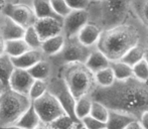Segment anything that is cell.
Returning <instances> with one entry per match:
<instances>
[{
	"instance_id": "cell-34",
	"label": "cell",
	"mask_w": 148,
	"mask_h": 129,
	"mask_svg": "<svg viewBox=\"0 0 148 129\" xmlns=\"http://www.w3.org/2000/svg\"><path fill=\"white\" fill-rule=\"evenodd\" d=\"M49 2H51L53 11L62 18L66 17L72 11V9L69 7V5L64 0H49Z\"/></svg>"
},
{
	"instance_id": "cell-11",
	"label": "cell",
	"mask_w": 148,
	"mask_h": 129,
	"mask_svg": "<svg viewBox=\"0 0 148 129\" xmlns=\"http://www.w3.org/2000/svg\"><path fill=\"white\" fill-rule=\"evenodd\" d=\"M33 26L41 41L62 33V20L56 18H36Z\"/></svg>"
},
{
	"instance_id": "cell-41",
	"label": "cell",
	"mask_w": 148,
	"mask_h": 129,
	"mask_svg": "<svg viewBox=\"0 0 148 129\" xmlns=\"http://www.w3.org/2000/svg\"><path fill=\"white\" fill-rule=\"evenodd\" d=\"M4 43L5 41L0 37V56L4 55Z\"/></svg>"
},
{
	"instance_id": "cell-42",
	"label": "cell",
	"mask_w": 148,
	"mask_h": 129,
	"mask_svg": "<svg viewBox=\"0 0 148 129\" xmlns=\"http://www.w3.org/2000/svg\"><path fill=\"white\" fill-rule=\"evenodd\" d=\"M6 4H7V1H6V0H0V13L4 10Z\"/></svg>"
},
{
	"instance_id": "cell-30",
	"label": "cell",
	"mask_w": 148,
	"mask_h": 129,
	"mask_svg": "<svg viewBox=\"0 0 148 129\" xmlns=\"http://www.w3.org/2000/svg\"><path fill=\"white\" fill-rule=\"evenodd\" d=\"M47 92V81L43 80H34L31 85L29 92H28V98L30 101H34V100L38 99L39 97L42 96L45 93Z\"/></svg>"
},
{
	"instance_id": "cell-17",
	"label": "cell",
	"mask_w": 148,
	"mask_h": 129,
	"mask_svg": "<svg viewBox=\"0 0 148 129\" xmlns=\"http://www.w3.org/2000/svg\"><path fill=\"white\" fill-rule=\"evenodd\" d=\"M27 72L30 74L34 80H43L47 81L53 75V67L49 60L45 58V60L38 62L27 70Z\"/></svg>"
},
{
	"instance_id": "cell-37",
	"label": "cell",
	"mask_w": 148,
	"mask_h": 129,
	"mask_svg": "<svg viewBox=\"0 0 148 129\" xmlns=\"http://www.w3.org/2000/svg\"><path fill=\"white\" fill-rule=\"evenodd\" d=\"M139 123L141 124L143 129H148V111L144 112V113L141 115L140 119L138 120Z\"/></svg>"
},
{
	"instance_id": "cell-45",
	"label": "cell",
	"mask_w": 148,
	"mask_h": 129,
	"mask_svg": "<svg viewBox=\"0 0 148 129\" xmlns=\"http://www.w3.org/2000/svg\"><path fill=\"white\" fill-rule=\"evenodd\" d=\"M72 129H86L84 127V126H83V124L81 123V122H78V123H76L74 125V127H73Z\"/></svg>"
},
{
	"instance_id": "cell-8",
	"label": "cell",
	"mask_w": 148,
	"mask_h": 129,
	"mask_svg": "<svg viewBox=\"0 0 148 129\" xmlns=\"http://www.w3.org/2000/svg\"><path fill=\"white\" fill-rule=\"evenodd\" d=\"M35 112L42 123L51 124L60 116L66 114L62 106L51 93L47 92L38 99L31 102Z\"/></svg>"
},
{
	"instance_id": "cell-14",
	"label": "cell",
	"mask_w": 148,
	"mask_h": 129,
	"mask_svg": "<svg viewBox=\"0 0 148 129\" xmlns=\"http://www.w3.org/2000/svg\"><path fill=\"white\" fill-rule=\"evenodd\" d=\"M45 58L47 57L43 55V53L40 51V49H29L24 54H22L21 56H19V57L11 58V61L14 68L28 70V69L31 68L32 66H34L38 62L45 60Z\"/></svg>"
},
{
	"instance_id": "cell-15",
	"label": "cell",
	"mask_w": 148,
	"mask_h": 129,
	"mask_svg": "<svg viewBox=\"0 0 148 129\" xmlns=\"http://www.w3.org/2000/svg\"><path fill=\"white\" fill-rule=\"evenodd\" d=\"M101 32L102 30L98 26L88 22L77 34V38L81 43H83L86 47H96L98 40H99Z\"/></svg>"
},
{
	"instance_id": "cell-5",
	"label": "cell",
	"mask_w": 148,
	"mask_h": 129,
	"mask_svg": "<svg viewBox=\"0 0 148 129\" xmlns=\"http://www.w3.org/2000/svg\"><path fill=\"white\" fill-rule=\"evenodd\" d=\"M30 105L28 96L7 88L0 95V127L15 124Z\"/></svg>"
},
{
	"instance_id": "cell-27",
	"label": "cell",
	"mask_w": 148,
	"mask_h": 129,
	"mask_svg": "<svg viewBox=\"0 0 148 129\" xmlns=\"http://www.w3.org/2000/svg\"><path fill=\"white\" fill-rule=\"evenodd\" d=\"M95 77L96 85L99 87H109L116 81L114 73L110 67L106 69H103L101 71H98L94 74Z\"/></svg>"
},
{
	"instance_id": "cell-3",
	"label": "cell",
	"mask_w": 148,
	"mask_h": 129,
	"mask_svg": "<svg viewBox=\"0 0 148 129\" xmlns=\"http://www.w3.org/2000/svg\"><path fill=\"white\" fill-rule=\"evenodd\" d=\"M133 0H91L87 8L89 22L101 30L126 22L134 15Z\"/></svg>"
},
{
	"instance_id": "cell-33",
	"label": "cell",
	"mask_w": 148,
	"mask_h": 129,
	"mask_svg": "<svg viewBox=\"0 0 148 129\" xmlns=\"http://www.w3.org/2000/svg\"><path fill=\"white\" fill-rule=\"evenodd\" d=\"M134 78L143 82H148V64L144 59L132 67Z\"/></svg>"
},
{
	"instance_id": "cell-35",
	"label": "cell",
	"mask_w": 148,
	"mask_h": 129,
	"mask_svg": "<svg viewBox=\"0 0 148 129\" xmlns=\"http://www.w3.org/2000/svg\"><path fill=\"white\" fill-rule=\"evenodd\" d=\"M81 123L86 129H106V123H103L90 115L83 118L81 120Z\"/></svg>"
},
{
	"instance_id": "cell-26",
	"label": "cell",
	"mask_w": 148,
	"mask_h": 129,
	"mask_svg": "<svg viewBox=\"0 0 148 129\" xmlns=\"http://www.w3.org/2000/svg\"><path fill=\"white\" fill-rule=\"evenodd\" d=\"M132 8L139 21L148 28V0H133Z\"/></svg>"
},
{
	"instance_id": "cell-13",
	"label": "cell",
	"mask_w": 148,
	"mask_h": 129,
	"mask_svg": "<svg viewBox=\"0 0 148 129\" xmlns=\"http://www.w3.org/2000/svg\"><path fill=\"white\" fill-rule=\"evenodd\" d=\"M24 32L25 30L16 23L9 16L4 14L3 12L0 13V37L4 41L23 38Z\"/></svg>"
},
{
	"instance_id": "cell-23",
	"label": "cell",
	"mask_w": 148,
	"mask_h": 129,
	"mask_svg": "<svg viewBox=\"0 0 148 129\" xmlns=\"http://www.w3.org/2000/svg\"><path fill=\"white\" fill-rule=\"evenodd\" d=\"M40 119H39L38 115L35 112L34 108H33L32 104L30 105V107L24 112L21 115V117L17 120L15 124L13 125L19 126V127L23 129H34L40 123Z\"/></svg>"
},
{
	"instance_id": "cell-24",
	"label": "cell",
	"mask_w": 148,
	"mask_h": 129,
	"mask_svg": "<svg viewBox=\"0 0 148 129\" xmlns=\"http://www.w3.org/2000/svg\"><path fill=\"white\" fill-rule=\"evenodd\" d=\"M110 68L113 71L115 79L118 81L126 80V79L134 77L132 67L124 63V62H122L121 60L110 62Z\"/></svg>"
},
{
	"instance_id": "cell-12",
	"label": "cell",
	"mask_w": 148,
	"mask_h": 129,
	"mask_svg": "<svg viewBox=\"0 0 148 129\" xmlns=\"http://www.w3.org/2000/svg\"><path fill=\"white\" fill-rule=\"evenodd\" d=\"M34 79L30 76L27 70L14 68L8 81V88L22 95H28L29 89Z\"/></svg>"
},
{
	"instance_id": "cell-6",
	"label": "cell",
	"mask_w": 148,
	"mask_h": 129,
	"mask_svg": "<svg viewBox=\"0 0 148 129\" xmlns=\"http://www.w3.org/2000/svg\"><path fill=\"white\" fill-rule=\"evenodd\" d=\"M94 47H89L79 41L77 36L66 38L64 47L57 56L47 58L53 67V71H58L62 66L70 63L85 64Z\"/></svg>"
},
{
	"instance_id": "cell-40",
	"label": "cell",
	"mask_w": 148,
	"mask_h": 129,
	"mask_svg": "<svg viewBox=\"0 0 148 129\" xmlns=\"http://www.w3.org/2000/svg\"><path fill=\"white\" fill-rule=\"evenodd\" d=\"M34 129H51V127H49V124H45V123H42V122H40V123H39Z\"/></svg>"
},
{
	"instance_id": "cell-36",
	"label": "cell",
	"mask_w": 148,
	"mask_h": 129,
	"mask_svg": "<svg viewBox=\"0 0 148 129\" xmlns=\"http://www.w3.org/2000/svg\"><path fill=\"white\" fill-rule=\"evenodd\" d=\"M72 10L87 9L91 0H64Z\"/></svg>"
},
{
	"instance_id": "cell-28",
	"label": "cell",
	"mask_w": 148,
	"mask_h": 129,
	"mask_svg": "<svg viewBox=\"0 0 148 129\" xmlns=\"http://www.w3.org/2000/svg\"><path fill=\"white\" fill-rule=\"evenodd\" d=\"M14 70V66L12 64L11 58L6 56L5 54L0 56V79L8 88V81Z\"/></svg>"
},
{
	"instance_id": "cell-25",
	"label": "cell",
	"mask_w": 148,
	"mask_h": 129,
	"mask_svg": "<svg viewBox=\"0 0 148 129\" xmlns=\"http://www.w3.org/2000/svg\"><path fill=\"white\" fill-rule=\"evenodd\" d=\"M92 103H93V100H92L90 95H85V96L76 100V104H75V115H76L77 119L81 121L83 118L90 115Z\"/></svg>"
},
{
	"instance_id": "cell-21",
	"label": "cell",
	"mask_w": 148,
	"mask_h": 129,
	"mask_svg": "<svg viewBox=\"0 0 148 129\" xmlns=\"http://www.w3.org/2000/svg\"><path fill=\"white\" fill-rule=\"evenodd\" d=\"M148 51V45L147 43H139V45L133 47L130 49L124 56L122 57L121 61L126 63L129 66L133 67L134 64L139 63L144 59L145 53Z\"/></svg>"
},
{
	"instance_id": "cell-32",
	"label": "cell",
	"mask_w": 148,
	"mask_h": 129,
	"mask_svg": "<svg viewBox=\"0 0 148 129\" xmlns=\"http://www.w3.org/2000/svg\"><path fill=\"white\" fill-rule=\"evenodd\" d=\"M78 122H75L68 114H64V115L60 116L59 118L53 121L49 124V127L51 129H72L74 125Z\"/></svg>"
},
{
	"instance_id": "cell-19",
	"label": "cell",
	"mask_w": 148,
	"mask_h": 129,
	"mask_svg": "<svg viewBox=\"0 0 148 129\" xmlns=\"http://www.w3.org/2000/svg\"><path fill=\"white\" fill-rule=\"evenodd\" d=\"M85 64H86V67L92 73L95 74L98 71H101L103 69L110 67V61L107 59V57L103 53H101L97 47H95L92 51V53L90 54L88 60L86 61Z\"/></svg>"
},
{
	"instance_id": "cell-38",
	"label": "cell",
	"mask_w": 148,
	"mask_h": 129,
	"mask_svg": "<svg viewBox=\"0 0 148 129\" xmlns=\"http://www.w3.org/2000/svg\"><path fill=\"white\" fill-rule=\"evenodd\" d=\"M125 129H143V128H142V126H141V124L139 123V121L135 120V121L131 122Z\"/></svg>"
},
{
	"instance_id": "cell-43",
	"label": "cell",
	"mask_w": 148,
	"mask_h": 129,
	"mask_svg": "<svg viewBox=\"0 0 148 129\" xmlns=\"http://www.w3.org/2000/svg\"><path fill=\"white\" fill-rule=\"evenodd\" d=\"M6 89H7V87H6L5 85H4V83L2 82L1 79H0V95H1L2 93H3L4 91L6 90Z\"/></svg>"
},
{
	"instance_id": "cell-47",
	"label": "cell",
	"mask_w": 148,
	"mask_h": 129,
	"mask_svg": "<svg viewBox=\"0 0 148 129\" xmlns=\"http://www.w3.org/2000/svg\"></svg>"
},
{
	"instance_id": "cell-16",
	"label": "cell",
	"mask_w": 148,
	"mask_h": 129,
	"mask_svg": "<svg viewBox=\"0 0 148 129\" xmlns=\"http://www.w3.org/2000/svg\"><path fill=\"white\" fill-rule=\"evenodd\" d=\"M135 120L136 119L133 116L124 112L109 110V115L106 122V129H125L131 122Z\"/></svg>"
},
{
	"instance_id": "cell-46",
	"label": "cell",
	"mask_w": 148,
	"mask_h": 129,
	"mask_svg": "<svg viewBox=\"0 0 148 129\" xmlns=\"http://www.w3.org/2000/svg\"><path fill=\"white\" fill-rule=\"evenodd\" d=\"M144 60L146 61V63L148 64V51L145 53V56H144Z\"/></svg>"
},
{
	"instance_id": "cell-7",
	"label": "cell",
	"mask_w": 148,
	"mask_h": 129,
	"mask_svg": "<svg viewBox=\"0 0 148 129\" xmlns=\"http://www.w3.org/2000/svg\"><path fill=\"white\" fill-rule=\"evenodd\" d=\"M47 92L51 93L53 97H56V99L62 106L66 113L75 122H81L80 120L77 119L76 115H75L76 99L72 95L70 89L66 86V82L60 77L59 73L53 74L49 80H47Z\"/></svg>"
},
{
	"instance_id": "cell-22",
	"label": "cell",
	"mask_w": 148,
	"mask_h": 129,
	"mask_svg": "<svg viewBox=\"0 0 148 129\" xmlns=\"http://www.w3.org/2000/svg\"><path fill=\"white\" fill-rule=\"evenodd\" d=\"M28 49L29 47H27L23 38L10 39L4 43V54L9 58L19 57Z\"/></svg>"
},
{
	"instance_id": "cell-31",
	"label": "cell",
	"mask_w": 148,
	"mask_h": 129,
	"mask_svg": "<svg viewBox=\"0 0 148 129\" xmlns=\"http://www.w3.org/2000/svg\"><path fill=\"white\" fill-rule=\"evenodd\" d=\"M108 115H109V109L102 105L99 102L93 101L91 107V112H90V116H92L95 119L99 120V121L106 123L108 119Z\"/></svg>"
},
{
	"instance_id": "cell-44",
	"label": "cell",
	"mask_w": 148,
	"mask_h": 129,
	"mask_svg": "<svg viewBox=\"0 0 148 129\" xmlns=\"http://www.w3.org/2000/svg\"><path fill=\"white\" fill-rule=\"evenodd\" d=\"M0 129H23V128L16 125H9V126H4V127H0Z\"/></svg>"
},
{
	"instance_id": "cell-1",
	"label": "cell",
	"mask_w": 148,
	"mask_h": 129,
	"mask_svg": "<svg viewBox=\"0 0 148 129\" xmlns=\"http://www.w3.org/2000/svg\"><path fill=\"white\" fill-rule=\"evenodd\" d=\"M92 100L99 102L109 110L127 113L139 120L148 111V82L129 78L116 80L109 87L96 86L90 94Z\"/></svg>"
},
{
	"instance_id": "cell-20",
	"label": "cell",
	"mask_w": 148,
	"mask_h": 129,
	"mask_svg": "<svg viewBox=\"0 0 148 129\" xmlns=\"http://www.w3.org/2000/svg\"><path fill=\"white\" fill-rule=\"evenodd\" d=\"M31 6L33 8V11L35 13L36 18H43V17H51L56 19L62 20L64 18L60 17L51 5L49 0H32Z\"/></svg>"
},
{
	"instance_id": "cell-2",
	"label": "cell",
	"mask_w": 148,
	"mask_h": 129,
	"mask_svg": "<svg viewBox=\"0 0 148 129\" xmlns=\"http://www.w3.org/2000/svg\"><path fill=\"white\" fill-rule=\"evenodd\" d=\"M139 43L148 45V28L134 14L124 23L102 30L96 47L113 62L121 60L129 49Z\"/></svg>"
},
{
	"instance_id": "cell-18",
	"label": "cell",
	"mask_w": 148,
	"mask_h": 129,
	"mask_svg": "<svg viewBox=\"0 0 148 129\" xmlns=\"http://www.w3.org/2000/svg\"><path fill=\"white\" fill-rule=\"evenodd\" d=\"M64 40H66V38H64L62 33L56 35V36L49 37V38L45 39L41 43L40 51H42L43 55L47 58L57 56L64 47Z\"/></svg>"
},
{
	"instance_id": "cell-9",
	"label": "cell",
	"mask_w": 148,
	"mask_h": 129,
	"mask_svg": "<svg viewBox=\"0 0 148 129\" xmlns=\"http://www.w3.org/2000/svg\"><path fill=\"white\" fill-rule=\"evenodd\" d=\"M4 14L9 16L24 30L32 26L36 20V16L32 6L24 3H7L4 8Z\"/></svg>"
},
{
	"instance_id": "cell-39",
	"label": "cell",
	"mask_w": 148,
	"mask_h": 129,
	"mask_svg": "<svg viewBox=\"0 0 148 129\" xmlns=\"http://www.w3.org/2000/svg\"><path fill=\"white\" fill-rule=\"evenodd\" d=\"M6 1H7V3H24L30 6L32 3V0H6Z\"/></svg>"
},
{
	"instance_id": "cell-4",
	"label": "cell",
	"mask_w": 148,
	"mask_h": 129,
	"mask_svg": "<svg viewBox=\"0 0 148 129\" xmlns=\"http://www.w3.org/2000/svg\"><path fill=\"white\" fill-rule=\"evenodd\" d=\"M56 73H59L75 99L90 95L97 86L94 73L82 63H70L62 66Z\"/></svg>"
},
{
	"instance_id": "cell-10",
	"label": "cell",
	"mask_w": 148,
	"mask_h": 129,
	"mask_svg": "<svg viewBox=\"0 0 148 129\" xmlns=\"http://www.w3.org/2000/svg\"><path fill=\"white\" fill-rule=\"evenodd\" d=\"M89 22V14L86 9L72 10L62 19V34L64 38L77 36L81 30Z\"/></svg>"
},
{
	"instance_id": "cell-29",
	"label": "cell",
	"mask_w": 148,
	"mask_h": 129,
	"mask_svg": "<svg viewBox=\"0 0 148 129\" xmlns=\"http://www.w3.org/2000/svg\"><path fill=\"white\" fill-rule=\"evenodd\" d=\"M23 39L29 49H40V45H41V43H42V41H41V39L39 38L38 34H37L36 30H35V28L33 25L25 28Z\"/></svg>"
}]
</instances>
